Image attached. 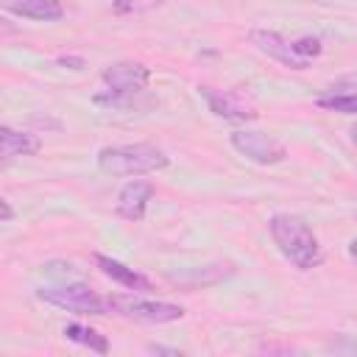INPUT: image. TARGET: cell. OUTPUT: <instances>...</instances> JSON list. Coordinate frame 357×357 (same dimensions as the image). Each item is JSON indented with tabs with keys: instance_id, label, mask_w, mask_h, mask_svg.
Segmentation results:
<instances>
[{
	"instance_id": "3",
	"label": "cell",
	"mask_w": 357,
	"mask_h": 357,
	"mask_svg": "<svg viewBox=\"0 0 357 357\" xmlns=\"http://www.w3.org/2000/svg\"><path fill=\"white\" fill-rule=\"evenodd\" d=\"M36 298L64 310V312H75V315H109V304L103 296H98L89 284L84 282H61V284H50V287H39Z\"/></svg>"
},
{
	"instance_id": "12",
	"label": "cell",
	"mask_w": 357,
	"mask_h": 357,
	"mask_svg": "<svg viewBox=\"0 0 357 357\" xmlns=\"http://www.w3.org/2000/svg\"><path fill=\"white\" fill-rule=\"evenodd\" d=\"M229 273H234V265L231 262H212V265H204L201 271L198 268H190L187 273H170L167 279L178 287H187V290H195V287H206V284H215L220 279H226Z\"/></svg>"
},
{
	"instance_id": "25",
	"label": "cell",
	"mask_w": 357,
	"mask_h": 357,
	"mask_svg": "<svg viewBox=\"0 0 357 357\" xmlns=\"http://www.w3.org/2000/svg\"><path fill=\"white\" fill-rule=\"evenodd\" d=\"M354 220H357V215H354Z\"/></svg>"
},
{
	"instance_id": "17",
	"label": "cell",
	"mask_w": 357,
	"mask_h": 357,
	"mask_svg": "<svg viewBox=\"0 0 357 357\" xmlns=\"http://www.w3.org/2000/svg\"><path fill=\"white\" fill-rule=\"evenodd\" d=\"M293 50H296L304 61H312L315 56H321L324 45H321L318 36H301V39H293Z\"/></svg>"
},
{
	"instance_id": "23",
	"label": "cell",
	"mask_w": 357,
	"mask_h": 357,
	"mask_svg": "<svg viewBox=\"0 0 357 357\" xmlns=\"http://www.w3.org/2000/svg\"><path fill=\"white\" fill-rule=\"evenodd\" d=\"M349 257L357 262V237H354V240H349Z\"/></svg>"
},
{
	"instance_id": "24",
	"label": "cell",
	"mask_w": 357,
	"mask_h": 357,
	"mask_svg": "<svg viewBox=\"0 0 357 357\" xmlns=\"http://www.w3.org/2000/svg\"><path fill=\"white\" fill-rule=\"evenodd\" d=\"M351 142H354V145H357V123H354V126H351Z\"/></svg>"
},
{
	"instance_id": "19",
	"label": "cell",
	"mask_w": 357,
	"mask_h": 357,
	"mask_svg": "<svg viewBox=\"0 0 357 357\" xmlns=\"http://www.w3.org/2000/svg\"><path fill=\"white\" fill-rule=\"evenodd\" d=\"M329 349H335V351H357V340H351L349 335H337L329 343Z\"/></svg>"
},
{
	"instance_id": "4",
	"label": "cell",
	"mask_w": 357,
	"mask_h": 357,
	"mask_svg": "<svg viewBox=\"0 0 357 357\" xmlns=\"http://www.w3.org/2000/svg\"><path fill=\"white\" fill-rule=\"evenodd\" d=\"M106 304H109V312L137 321V324H176L184 318V307H178V304L142 298L134 293H112V296H106Z\"/></svg>"
},
{
	"instance_id": "13",
	"label": "cell",
	"mask_w": 357,
	"mask_h": 357,
	"mask_svg": "<svg viewBox=\"0 0 357 357\" xmlns=\"http://www.w3.org/2000/svg\"><path fill=\"white\" fill-rule=\"evenodd\" d=\"M8 11L33 22H56L64 17L61 0H8Z\"/></svg>"
},
{
	"instance_id": "1",
	"label": "cell",
	"mask_w": 357,
	"mask_h": 357,
	"mask_svg": "<svg viewBox=\"0 0 357 357\" xmlns=\"http://www.w3.org/2000/svg\"><path fill=\"white\" fill-rule=\"evenodd\" d=\"M268 231L273 245L279 248V254L298 271H312L324 262V248L318 243V237L312 234V229L296 218V215H273L268 220Z\"/></svg>"
},
{
	"instance_id": "15",
	"label": "cell",
	"mask_w": 357,
	"mask_h": 357,
	"mask_svg": "<svg viewBox=\"0 0 357 357\" xmlns=\"http://www.w3.org/2000/svg\"><path fill=\"white\" fill-rule=\"evenodd\" d=\"M315 106L326 109V112H337V114H357V92H335L332 95H321L315 100Z\"/></svg>"
},
{
	"instance_id": "18",
	"label": "cell",
	"mask_w": 357,
	"mask_h": 357,
	"mask_svg": "<svg viewBox=\"0 0 357 357\" xmlns=\"http://www.w3.org/2000/svg\"><path fill=\"white\" fill-rule=\"evenodd\" d=\"M45 271L50 273V276H59V279H73V276H78V268L73 265V262H47L45 265Z\"/></svg>"
},
{
	"instance_id": "14",
	"label": "cell",
	"mask_w": 357,
	"mask_h": 357,
	"mask_svg": "<svg viewBox=\"0 0 357 357\" xmlns=\"http://www.w3.org/2000/svg\"><path fill=\"white\" fill-rule=\"evenodd\" d=\"M61 335H64L67 340H73V343H78V346L95 351V354H109V340H106V335H100V332L92 329V326H84V324H67Z\"/></svg>"
},
{
	"instance_id": "9",
	"label": "cell",
	"mask_w": 357,
	"mask_h": 357,
	"mask_svg": "<svg viewBox=\"0 0 357 357\" xmlns=\"http://www.w3.org/2000/svg\"><path fill=\"white\" fill-rule=\"evenodd\" d=\"M153 198V184L151 181H142V178H134L128 181L120 192H117V204H114V212L123 218V220H131V223H139L148 212V204Z\"/></svg>"
},
{
	"instance_id": "10",
	"label": "cell",
	"mask_w": 357,
	"mask_h": 357,
	"mask_svg": "<svg viewBox=\"0 0 357 357\" xmlns=\"http://www.w3.org/2000/svg\"><path fill=\"white\" fill-rule=\"evenodd\" d=\"M92 259H95V265L100 268V273L109 276L112 282H117L120 287H126V290H153V282H151L148 276H142L139 271L123 265L120 259H112V257H106V254H95Z\"/></svg>"
},
{
	"instance_id": "22",
	"label": "cell",
	"mask_w": 357,
	"mask_h": 357,
	"mask_svg": "<svg viewBox=\"0 0 357 357\" xmlns=\"http://www.w3.org/2000/svg\"><path fill=\"white\" fill-rule=\"evenodd\" d=\"M148 351H153V354H176V357L181 354L178 349H167V346H148Z\"/></svg>"
},
{
	"instance_id": "7",
	"label": "cell",
	"mask_w": 357,
	"mask_h": 357,
	"mask_svg": "<svg viewBox=\"0 0 357 357\" xmlns=\"http://www.w3.org/2000/svg\"><path fill=\"white\" fill-rule=\"evenodd\" d=\"M100 81L106 84L109 92L117 95H142L148 81H151V70L142 61H114L100 73Z\"/></svg>"
},
{
	"instance_id": "2",
	"label": "cell",
	"mask_w": 357,
	"mask_h": 357,
	"mask_svg": "<svg viewBox=\"0 0 357 357\" xmlns=\"http://www.w3.org/2000/svg\"><path fill=\"white\" fill-rule=\"evenodd\" d=\"M98 167L106 176H148L156 170H165L170 165V156L151 145V142H128V145H106L95 156Z\"/></svg>"
},
{
	"instance_id": "5",
	"label": "cell",
	"mask_w": 357,
	"mask_h": 357,
	"mask_svg": "<svg viewBox=\"0 0 357 357\" xmlns=\"http://www.w3.org/2000/svg\"><path fill=\"white\" fill-rule=\"evenodd\" d=\"M229 142L240 156H245L254 165H265V167L279 165L287 156V148L276 137H271L265 131H257V128H237V131L229 134Z\"/></svg>"
},
{
	"instance_id": "8",
	"label": "cell",
	"mask_w": 357,
	"mask_h": 357,
	"mask_svg": "<svg viewBox=\"0 0 357 357\" xmlns=\"http://www.w3.org/2000/svg\"><path fill=\"white\" fill-rule=\"evenodd\" d=\"M248 42L259 50V53H265L268 59H273V61H279V64H284V67H290V70H307L310 67V61H304L296 50H293V39H284L282 33H276V31H268V28H254V31H248Z\"/></svg>"
},
{
	"instance_id": "20",
	"label": "cell",
	"mask_w": 357,
	"mask_h": 357,
	"mask_svg": "<svg viewBox=\"0 0 357 357\" xmlns=\"http://www.w3.org/2000/svg\"><path fill=\"white\" fill-rule=\"evenodd\" d=\"M56 64H59V67H67V70H84V67H86L84 56H59Z\"/></svg>"
},
{
	"instance_id": "16",
	"label": "cell",
	"mask_w": 357,
	"mask_h": 357,
	"mask_svg": "<svg viewBox=\"0 0 357 357\" xmlns=\"http://www.w3.org/2000/svg\"><path fill=\"white\" fill-rule=\"evenodd\" d=\"M165 0H112L114 14H142L151 8H159Z\"/></svg>"
},
{
	"instance_id": "21",
	"label": "cell",
	"mask_w": 357,
	"mask_h": 357,
	"mask_svg": "<svg viewBox=\"0 0 357 357\" xmlns=\"http://www.w3.org/2000/svg\"><path fill=\"white\" fill-rule=\"evenodd\" d=\"M0 206H3V223H11L14 220V206L8 198H0Z\"/></svg>"
},
{
	"instance_id": "11",
	"label": "cell",
	"mask_w": 357,
	"mask_h": 357,
	"mask_svg": "<svg viewBox=\"0 0 357 357\" xmlns=\"http://www.w3.org/2000/svg\"><path fill=\"white\" fill-rule=\"evenodd\" d=\"M42 151V139L31 131H17L11 126L0 128V153L3 162H11L17 156H36Z\"/></svg>"
},
{
	"instance_id": "6",
	"label": "cell",
	"mask_w": 357,
	"mask_h": 357,
	"mask_svg": "<svg viewBox=\"0 0 357 357\" xmlns=\"http://www.w3.org/2000/svg\"><path fill=\"white\" fill-rule=\"evenodd\" d=\"M198 95L206 100L209 112L215 117H223V120H234V123H248V120H257L259 112H257V103L245 95V92H237V89H212V86H198Z\"/></svg>"
}]
</instances>
